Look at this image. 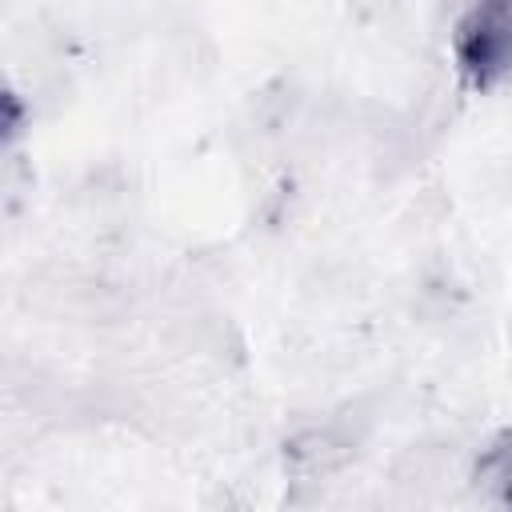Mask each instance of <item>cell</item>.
<instances>
[{"instance_id":"cell-1","label":"cell","mask_w":512,"mask_h":512,"mask_svg":"<svg viewBox=\"0 0 512 512\" xmlns=\"http://www.w3.org/2000/svg\"><path fill=\"white\" fill-rule=\"evenodd\" d=\"M432 48L460 104L512 100V0H444Z\"/></svg>"},{"instance_id":"cell-2","label":"cell","mask_w":512,"mask_h":512,"mask_svg":"<svg viewBox=\"0 0 512 512\" xmlns=\"http://www.w3.org/2000/svg\"><path fill=\"white\" fill-rule=\"evenodd\" d=\"M460 496L464 504L512 512V416L496 424H480L468 440L464 468H460Z\"/></svg>"}]
</instances>
